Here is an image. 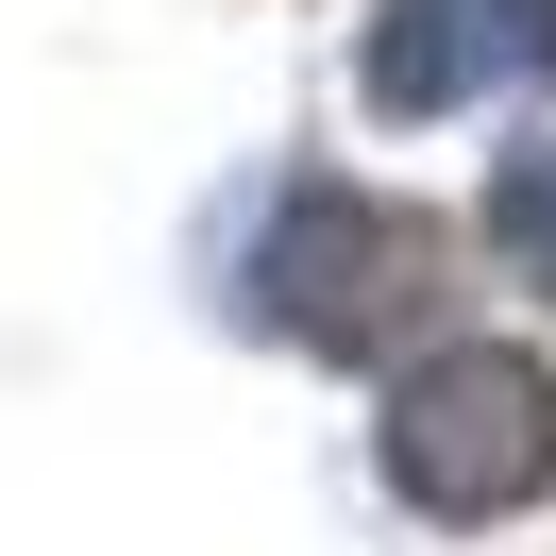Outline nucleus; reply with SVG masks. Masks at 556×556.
<instances>
[{
    "instance_id": "1",
    "label": "nucleus",
    "mask_w": 556,
    "mask_h": 556,
    "mask_svg": "<svg viewBox=\"0 0 556 556\" xmlns=\"http://www.w3.org/2000/svg\"><path fill=\"white\" fill-rule=\"evenodd\" d=\"M388 489L439 522H522L556 489V371L506 338H455L405 371V405H388Z\"/></svg>"
},
{
    "instance_id": "4",
    "label": "nucleus",
    "mask_w": 556,
    "mask_h": 556,
    "mask_svg": "<svg viewBox=\"0 0 556 556\" xmlns=\"http://www.w3.org/2000/svg\"><path fill=\"white\" fill-rule=\"evenodd\" d=\"M489 253L556 287V136H540V152H506V186H489Z\"/></svg>"
},
{
    "instance_id": "3",
    "label": "nucleus",
    "mask_w": 556,
    "mask_h": 556,
    "mask_svg": "<svg viewBox=\"0 0 556 556\" xmlns=\"http://www.w3.org/2000/svg\"><path fill=\"white\" fill-rule=\"evenodd\" d=\"M556 68V0H388L371 17V102L388 118H455L489 85Z\"/></svg>"
},
{
    "instance_id": "2",
    "label": "nucleus",
    "mask_w": 556,
    "mask_h": 556,
    "mask_svg": "<svg viewBox=\"0 0 556 556\" xmlns=\"http://www.w3.org/2000/svg\"><path fill=\"white\" fill-rule=\"evenodd\" d=\"M439 304H455V237L421 203H371V186H304L287 203L270 320L304 354H405V338H439Z\"/></svg>"
}]
</instances>
